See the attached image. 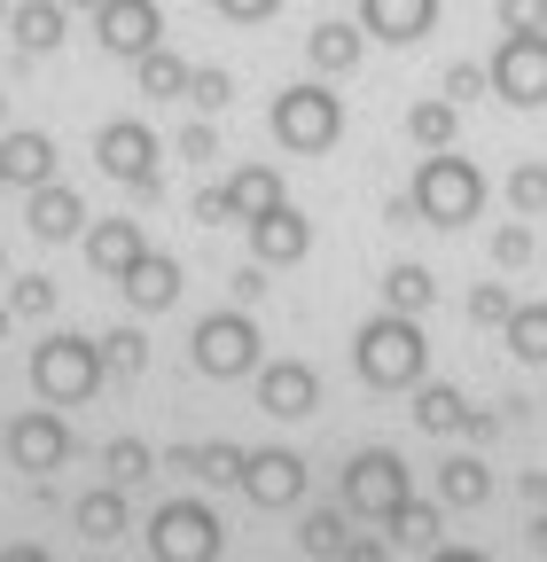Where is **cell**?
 <instances>
[{"mask_svg":"<svg viewBox=\"0 0 547 562\" xmlns=\"http://www.w3.org/2000/svg\"><path fill=\"white\" fill-rule=\"evenodd\" d=\"M0 446H9V461H16L24 476H47V469H63V461H71V430H63V414H55V406L16 414L9 430H0Z\"/></svg>","mask_w":547,"mask_h":562,"instance_id":"obj_11","label":"cell"},{"mask_svg":"<svg viewBox=\"0 0 547 562\" xmlns=\"http://www.w3.org/2000/svg\"><path fill=\"white\" fill-rule=\"evenodd\" d=\"M501 336H509V351H516L524 368H547V305H516Z\"/></svg>","mask_w":547,"mask_h":562,"instance_id":"obj_30","label":"cell"},{"mask_svg":"<svg viewBox=\"0 0 547 562\" xmlns=\"http://www.w3.org/2000/svg\"><path fill=\"white\" fill-rule=\"evenodd\" d=\"M71 524H79L94 547H102V539H118V531H125V484H102V492H87V501L71 508Z\"/></svg>","mask_w":547,"mask_h":562,"instance_id":"obj_29","label":"cell"},{"mask_svg":"<svg viewBox=\"0 0 547 562\" xmlns=\"http://www.w3.org/2000/svg\"><path fill=\"white\" fill-rule=\"evenodd\" d=\"M0 117H9V94H0Z\"/></svg>","mask_w":547,"mask_h":562,"instance_id":"obj_52","label":"cell"},{"mask_svg":"<svg viewBox=\"0 0 547 562\" xmlns=\"http://www.w3.org/2000/svg\"><path fill=\"white\" fill-rule=\"evenodd\" d=\"M79 243H87V266H94L102 281H125V266L149 250L133 220H87V235H79Z\"/></svg>","mask_w":547,"mask_h":562,"instance_id":"obj_18","label":"cell"},{"mask_svg":"<svg viewBox=\"0 0 547 562\" xmlns=\"http://www.w3.org/2000/svg\"><path fill=\"white\" fill-rule=\"evenodd\" d=\"M509 313H516V297L501 290V281H477V290H469V321L477 328H509Z\"/></svg>","mask_w":547,"mask_h":562,"instance_id":"obj_37","label":"cell"},{"mask_svg":"<svg viewBox=\"0 0 547 562\" xmlns=\"http://www.w3.org/2000/svg\"><path fill=\"white\" fill-rule=\"evenodd\" d=\"M266 125H274V140H282L290 157H321V149H336V133H345V102H336L321 79H305V87L274 94Z\"/></svg>","mask_w":547,"mask_h":562,"instance_id":"obj_4","label":"cell"},{"mask_svg":"<svg viewBox=\"0 0 547 562\" xmlns=\"http://www.w3.org/2000/svg\"><path fill=\"white\" fill-rule=\"evenodd\" d=\"M0 188H9V172H0Z\"/></svg>","mask_w":547,"mask_h":562,"instance_id":"obj_53","label":"cell"},{"mask_svg":"<svg viewBox=\"0 0 547 562\" xmlns=\"http://www.w3.org/2000/svg\"><path fill=\"white\" fill-rule=\"evenodd\" d=\"M63 9H87V16H94V9H102V0H63Z\"/></svg>","mask_w":547,"mask_h":562,"instance_id":"obj_48","label":"cell"},{"mask_svg":"<svg viewBox=\"0 0 547 562\" xmlns=\"http://www.w3.org/2000/svg\"><path fill=\"white\" fill-rule=\"evenodd\" d=\"M360 32H376L383 47H415L438 32V0H360Z\"/></svg>","mask_w":547,"mask_h":562,"instance_id":"obj_16","label":"cell"},{"mask_svg":"<svg viewBox=\"0 0 547 562\" xmlns=\"http://www.w3.org/2000/svg\"><path fill=\"white\" fill-rule=\"evenodd\" d=\"M438 94H446V102H477V94H493V79H485V63H446Z\"/></svg>","mask_w":547,"mask_h":562,"instance_id":"obj_38","label":"cell"},{"mask_svg":"<svg viewBox=\"0 0 547 562\" xmlns=\"http://www.w3.org/2000/svg\"><path fill=\"white\" fill-rule=\"evenodd\" d=\"M406 203H415L423 227H469L477 211H485V172H477L469 157H454V149H431V157L415 165Z\"/></svg>","mask_w":547,"mask_h":562,"instance_id":"obj_2","label":"cell"},{"mask_svg":"<svg viewBox=\"0 0 547 562\" xmlns=\"http://www.w3.org/2000/svg\"><path fill=\"white\" fill-rule=\"evenodd\" d=\"M360 47H368V32H353V24H313V32H305V63L321 70V79L360 70Z\"/></svg>","mask_w":547,"mask_h":562,"instance_id":"obj_22","label":"cell"},{"mask_svg":"<svg viewBox=\"0 0 547 562\" xmlns=\"http://www.w3.org/2000/svg\"><path fill=\"white\" fill-rule=\"evenodd\" d=\"M0 24H9V0H0Z\"/></svg>","mask_w":547,"mask_h":562,"instance_id":"obj_51","label":"cell"},{"mask_svg":"<svg viewBox=\"0 0 547 562\" xmlns=\"http://www.w3.org/2000/svg\"><path fill=\"white\" fill-rule=\"evenodd\" d=\"M0 172H9V188H40V180H55V140H47L40 125L0 133Z\"/></svg>","mask_w":547,"mask_h":562,"instance_id":"obj_19","label":"cell"},{"mask_svg":"<svg viewBox=\"0 0 547 562\" xmlns=\"http://www.w3.org/2000/svg\"><path fill=\"white\" fill-rule=\"evenodd\" d=\"M94 344H102V375H142L149 368V336L142 328H110Z\"/></svg>","mask_w":547,"mask_h":562,"instance_id":"obj_32","label":"cell"},{"mask_svg":"<svg viewBox=\"0 0 547 562\" xmlns=\"http://www.w3.org/2000/svg\"><path fill=\"white\" fill-rule=\"evenodd\" d=\"M32 391H40V406H87L102 391V344L71 336V328L32 344Z\"/></svg>","mask_w":547,"mask_h":562,"instance_id":"obj_3","label":"cell"},{"mask_svg":"<svg viewBox=\"0 0 547 562\" xmlns=\"http://www.w3.org/2000/svg\"><path fill=\"white\" fill-rule=\"evenodd\" d=\"M220 547H227V531L203 501H165L149 516V554L157 562H220Z\"/></svg>","mask_w":547,"mask_h":562,"instance_id":"obj_7","label":"cell"},{"mask_svg":"<svg viewBox=\"0 0 547 562\" xmlns=\"http://www.w3.org/2000/svg\"><path fill=\"white\" fill-rule=\"evenodd\" d=\"M454 133H461V102H446V94L406 102V140L415 149H454Z\"/></svg>","mask_w":547,"mask_h":562,"instance_id":"obj_25","label":"cell"},{"mask_svg":"<svg viewBox=\"0 0 547 562\" xmlns=\"http://www.w3.org/2000/svg\"><path fill=\"white\" fill-rule=\"evenodd\" d=\"M63 32H71V9H63V0H16V9H9V40L24 55H55Z\"/></svg>","mask_w":547,"mask_h":562,"instance_id":"obj_20","label":"cell"},{"mask_svg":"<svg viewBox=\"0 0 547 562\" xmlns=\"http://www.w3.org/2000/svg\"><path fill=\"white\" fill-rule=\"evenodd\" d=\"M415 430L461 438V430H477V414H469V398H461L454 383H415Z\"/></svg>","mask_w":547,"mask_h":562,"instance_id":"obj_21","label":"cell"},{"mask_svg":"<svg viewBox=\"0 0 547 562\" xmlns=\"http://www.w3.org/2000/svg\"><path fill=\"white\" fill-rule=\"evenodd\" d=\"M188 211H196V227H227V220H235V211H227V188H196Z\"/></svg>","mask_w":547,"mask_h":562,"instance_id":"obj_43","label":"cell"},{"mask_svg":"<svg viewBox=\"0 0 547 562\" xmlns=\"http://www.w3.org/2000/svg\"><path fill=\"white\" fill-rule=\"evenodd\" d=\"M102 469H110V484H142V476L157 469V453H149L142 438H110V446H102Z\"/></svg>","mask_w":547,"mask_h":562,"instance_id":"obj_34","label":"cell"},{"mask_svg":"<svg viewBox=\"0 0 547 562\" xmlns=\"http://www.w3.org/2000/svg\"><path fill=\"white\" fill-rule=\"evenodd\" d=\"M509 203H516V220H547V165H516Z\"/></svg>","mask_w":547,"mask_h":562,"instance_id":"obj_36","label":"cell"},{"mask_svg":"<svg viewBox=\"0 0 547 562\" xmlns=\"http://www.w3.org/2000/svg\"><path fill=\"white\" fill-rule=\"evenodd\" d=\"M188 102H196V117H212V110L235 102V79H227L220 63H196V70H188Z\"/></svg>","mask_w":547,"mask_h":562,"instance_id":"obj_35","label":"cell"},{"mask_svg":"<svg viewBox=\"0 0 547 562\" xmlns=\"http://www.w3.org/2000/svg\"><path fill=\"white\" fill-rule=\"evenodd\" d=\"M157 157H165V140H157L142 117H110V125L94 133V165H102L110 180H125V188H157Z\"/></svg>","mask_w":547,"mask_h":562,"instance_id":"obj_9","label":"cell"},{"mask_svg":"<svg viewBox=\"0 0 547 562\" xmlns=\"http://www.w3.org/2000/svg\"><path fill=\"white\" fill-rule=\"evenodd\" d=\"M188 360H196V375H212V383H243V375H258L266 360H258V321L235 305V313H203L196 321V336H188Z\"/></svg>","mask_w":547,"mask_h":562,"instance_id":"obj_5","label":"cell"},{"mask_svg":"<svg viewBox=\"0 0 547 562\" xmlns=\"http://www.w3.org/2000/svg\"><path fill=\"white\" fill-rule=\"evenodd\" d=\"M172 469H196L203 484H243V446L203 438V446H172Z\"/></svg>","mask_w":547,"mask_h":562,"instance_id":"obj_26","label":"cell"},{"mask_svg":"<svg viewBox=\"0 0 547 562\" xmlns=\"http://www.w3.org/2000/svg\"><path fill=\"white\" fill-rule=\"evenodd\" d=\"M336 562H383V547H376V539H345V554H336Z\"/></svg>","mask_w":547,"mask_h":562,"instance_id":"obj_45","label":"cell"},{"mask_svg":"<svg viewBox=\"0 0 547 562\" xmlns=\"http://www.w3.org/2000/svg\"><path fill=\"white\" fill-rule=\"evenodd\" d=\"M305 250H313V220L298 203H274L266 220H250V258L258 266H298Z\"/></svg>","mask_w":547,"mask_h":562,"instance_id":"obj_15","label":"cell"},{"mask_svg":"<svg viewBox=\"0 0 547 562\" xmlns=\"http://www.w3.org/2000/svg\"><path fill=\"white\" fill-rule=\"evenodd\" d=\"M0 562H55V554H47V547H32V539H24V547H0Z\"/></svg>","mask_w":547,"mask_h":562,"instance_id":"obj_46","label":"cell"},{"mask_svg":"<svg viewBox=\"0 0 547 562\" xmlns=\"http://www.w3.org/2000/svg\"><path fill=\"white\" fill-rule=\"evenodd\" d=\"M383 531L406 539V547H431V539H438V501H415V492H406V501L383 516Z\"/></svg>","mask_w":547,"mask_h":562,"instance_id":"obj_31","label":"cell"},{"mask_svg":"<svg viewBox=\"0 0 547 562\" xmlns=\"http://www.w3.org/2000/svg\"><path fill=\"white\" fill-rule=\"evenodd\" d=\"M188 70H196V63H180L172 47H149L142 63H133V79H142L149 102H188Z\"/></svg>","mask_w":547,"mask_h":562,"instance_id":"obj_27","label":"cell"},{"mask_svg":"<svg viewBox=\"0 0 547 562\" xmlns=\"http://www.w3.org/2000/svg\"><path fill=\"white\" fill-rule=\"evenodd\" d=\"M485 79L509 110H547V32H501Z\"/></svg>","mask_w":547,"mask_h":562,"instance_id":"obj_6","label":"cell"},{"mask_svg":"<svg viewBox=\"0 0 547 562\" xmlns=\"http://www.w3.org/2000/svg\"><path fill=\"white\" fill-rule=\"evenodd\" d=\"M0 336H9V305H0Z\"/></svg>","mask_w":547,"mask_h":562,"instance_id":"obj_49","label":"cell"},{"mask_svg":"<svg viewBox=\"0 0 547 562\" xmlns=\"http://www.w3.org/2000/svg\"><path fill=\"white\" fill-rule=\"evenodd\" d=\"M345 539H353V531H345V516H336V508H313V516L298 524V547H305L313 562H336V554H345Z\"/></svg>","mask_w":547,"mask_h":562,"instance_id":"obj_33","label":"cell"},{"mask_svg":"<svg viewBox=\"0 0 547 562\" xmlns=\"http://www.w3.org/2000/svg\"><path fill=\"white\" fill-rule=\"evenodd\" d=\"M501 32H547V0H493Z\"/></svg>","mask_w":547,"mask_h":562,"instance_id":"obj_42","label":"cell"},{"mask_svg":"<svg viewBox=\"0 0 547 562\" xmlns=\"http://www.w3.org/2000/svg\"><path fill=\"white\" fill-rule=\"evenodd\" d=\"M485 501H493V469L477 453H454L438 469V508H485Z\"/></svg>","mask_w":547,"mask_h":562,"instance_id":"obj_24","label":"cell"},{"mask_svg":"<svg viewBox=\"0 0 547 562\" xmlns=\"http://www.w3.org/2000/svg\"><path fill=\"white\" fill-rule=\"evenodd\" d=\"M243 492H250V508H298L305 501V461L290 446H258V453H243Z\"/></svg>","mask_w":547,"mask_h":562,"instance_id":"obj_12","label":"cell"},{"mask_svg":"<svg viewBox=\"0 0 547 562\" xmlns=\"http://www.w3.org/2000/svg\"><path fill=\"white\" fill-rule=\"evenodd\" d=\"M172 149H180L188 165H212V157H220V133H212V117H188V125H180V140H172Z\"/></svg>","mask_w":547,"mask_h":562,"instance_id":"obj_40","label":"cell"},{"mask_svg":"<svg viewBox=\"0 0 547 562\" xmlns=\"http://www.w3.org/2000/svg\"><path fill=\"white\" fill-rule=\"evenodd\" d=\"M524 258H532V220L493 227V266H524Z\"/></svg>","mask_w":547,"mask_h":562,"instance_id":"obj_41","label":"cell"},{"mask_svg":"<svg viewBox=\"0 0 547 562\" xmlns=\"http://www.w3.org/2000/svg\"><path fill=\"white\" fill-rule=\"evenodd\" d=\"M274 203H290V195H282V172H274V165H243V172H227V211H235L243 227L266 220Z\"/></svg>","mask_w":547,"mask_h":562,"instance_id":"obj_23","label":"cell"},{"mask_svg":"<svg viewBox=\"0 0 547 562\" xmlns=\"http://www.w3.org/2000/svg\"><path fill=\"white\" fill-rule=\"evenodd\" d=\"M24 227H32L40 243H79V235H87V195L63 188V180H40L32 203H24Z\"/></svg>","mask_w":547,"mask_h":562,"instance_id":"obj_14","label":"cell"},{"mask_svg":"<svg viewBox=\"0 0 547 562\" xmlns=\"http://www.w3.org/2000/svg\"><path fill=\"white\" fill-rule=\"evenodd\" d=\"M438 297V281H431V266H415V258H406V266H391L383 273V313H406V321H423V305Z\"/></svg>","mask_w":547,"mask_h":562,"instance_id":"obj_28","label":"cell"},{"mask_svg":"<svg viewBox=\"0 0 547 562\" xmlns=\"http://www.w3.org/2000/svg\"><path fill=\"white\" fill-rule=\"evenodd\" d=\"M212 9H220L227 24H266L274 9H282V0H212Z\"/></svg>","mask_w":547,"mask_h":562,"instance_id":"obj_44","label":"cell"},{"mask_svg":"<svg viewBox=\"0 0 547 562\" xmlns=\"http://www.w3.org/2000/svg\"><path fill=\"white\" fill-rule=\"evenodd\" d=\"M94 47L118 63H142L149 47H165V9L157 0H102L94 9Z\"/></svg>","mask_w":547,"mask_h":562,"instance_id":"obj_10","label":"cell"},{"mask_svg":"<svg viewBox=\"0 0 547 562\" xmlns=\"http://www.w3.org/2000/svg\"><path fill=\"white\" fill-rule=\"evenodd\" d=\"M399 501H406V461H399L391 446H368V453L345 461V508H353V516L383 524Z\"/></svg>","mask_w":547,"mask_h":562,"instance_id":"obj_8","label":"cell"},{"mask_svg":"<svg viewBox=\"0 0 547 562\" xmlns=\"http://www.w3.org/2000/svg\"><path fill=\"white\" fill-rule=\"evenodd\" d=\"M431 368V344H423V321H406V313H376L360 321L353 336V375L368 391H415Z\"/></svg>","mask_w":547,"mask_h":562,"instance_id":"obj_1","label":"cell"},{"mask_svg":"<svg viewBox=\"0 0 547 562\" xmlns=\"http://www.w3.org/2000/svg\"><path fill=\"white\" fill-rule=\"evenodd\" d=\"M0 281H9V250H0Z\"/></svg>","mask_w":547,"mask_h":562,"instance_id":"obj_50","label":"cell"},{"mask_svg":"<svg viewBox=\"0 0 547 562\" xmlns=\"http://www.w3.org/2000/svg\"><path fill=\"white\" fill-rule=\"evenodd\" d=\"M258 406H266L274 422H305V414L321 406V375H313L305 360H266V368H258Z\"/></svg>","mask_w":547,"mask_h":562,"instance_id":"obj_13","label":"cell"},{"mask_svg":"<svg viewBox=\"0 0 547 562\" xmlns=\"http://www.w3.org/2000/svg\"><path fill=\"white\" fill-rule=\"evenodd\" d=\"M431 562H485V554H477V547H438Z\"/></svg>","mask_w":547,"mask_h":562,"instance_id":"obj_47","label":"cell"},{"mask_svg":"<svg viewBox=\"0 0 547 562\" xmlns=\"http://www.w3.org/2000/svg\"><path fill=\"white\" fill-rule=\"evenodd\" d=\"M9 313H55V281L47 273H16V290H9Z\"/></svg>","mask_w":547,"mask_h":562,"instance_id":"obj_39","label":"cell"},{"mask_svg":"<svg viewBox=\"0 0 547 562\" xmlns=\"http://www.w3.org/2000/svg\"><path fill=\"white\" fill-rule=\"evenodd\" d=\"M118 290H125V305H133V313H165V305H180V258L142 250V258L125 266V281H118Z\"/></svg>","mask_w":547,"mask_h":562,"instance_id":"obj_17","label":"cell"}]
</instances>
